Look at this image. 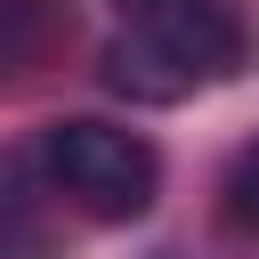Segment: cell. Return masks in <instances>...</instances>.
Segmentation results:
<instances>
[{
	"instance_id": "6da1fadb",
	"label": "cell",
	"mask_w": 259,
	"mask_h": 259,
	"mask_svg": "<svg viewBox=\"0 0 259 259\" xmlns=\"http://www.w3.org/2000/svg\"><path fill=\"white\" fill-rule=\"evenodd\" d=\"M121 40L105 49V89L138 105H178L251 65V24L235 0H121Z\"/></svg>"
},
{
	"instance_id": "3957f363",
	"label": "cell",
	"mask_w": 259,
	"mask_h": 259,
	"mask_svg": "<svg viewBox=\"0 0 259 259\" xmlns=\"http://www.w3.org/2000/svg\"><path fill=\"white\" fill-rule=\"evenodd\" d=\"M40 32H49L40 0H0V73H8V65H24V57L40 49Z\"/></svg>"
},
{
	"instance_id": "277c9868",
	"label": "cell",
	"mask_w": 259,
	"mask_h": 259,
	"mask_svg": "<svg viewBox=\"0 0 259 259\" xmlns=\"http://www.w3.org/2000/svg\"><path fill=\"white\" fill-rule=\"evenodd\" d=\"M227 210H235V227H259V146L235 154V170H227Z\"/></svg>"
},
{
	"instance_id": "7a4b0ae2",
	"label": "cell",
	"mask_w": 259,
	"mask_h": 259,
	"mask_svg": "<svg viewBox=\"0 0 259 259\" xmlns=\"http://www.w3.org/2000/svg\"><path fill=\"white\" fill-rule=\"evenodd\" d=\"M40 170L73 210H89L105 227L146 219L154 194H162V154L121 121H57L40 138Z\"/></svg>"
}]
</instances>
